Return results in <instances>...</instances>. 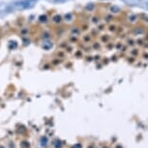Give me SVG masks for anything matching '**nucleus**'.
I'll use <instances>...</instances> for the list:
<instances>
[{"label":"nucleus","mask_w":148,"mask_h":148,"mask_svg":"<svg viewBox=\"0 0 148 148\" xmlns=\"http://www.w3.org/2000/svg\"><path fill=\"white\" fill-rule=\"evenodd\" d=\"M73 148H82V144L77 143L76 145H74V146H73Z\"/></svg>","instance_id":"f257e3e1"},{"label":"nucleus","mask_w":148,"mask_h":148,"mask_svg":"<svg viewBox=\"0 0 148 148\" xmlns=\"http://www.w3.org/2000/svg\"><path fill=\"white\" fill-rule=\"evenodd\" d=\"M0 148H3V147H2V146H0Z\"/></svg>","instance_id":"f03ea898"},{"label":"nucleus","mask_w":148,"mask_h":148,"mask_svg":"<svg viewBox=\"0 0 148 148\" xmlns=\"http://www.w3.org/2000/svg\"><path fill=\"white\" fill-rule=\"evenodd\" d=\"M104 148H107V147H104Z\"/></svg>","instance_id":"7ed1b4c3"}]
</instances>
